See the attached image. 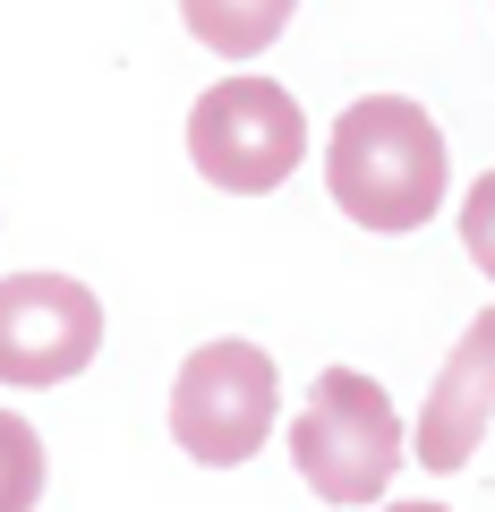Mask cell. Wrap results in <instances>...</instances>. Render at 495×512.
<instances>
[{"label":"cell","mask_w":495,"mask_h":512,"mask_svg":"<svg viewBox=\"0 0 495 512\" xmlns=\"http://www.w3.org/2000/svg\"><path fill=\"white\" fill-rule=\"evenodd\" d=\"M274 410H282V376L257 342H197L171 384V436H180L188 461L205 470H239V461H257V444L274 436Z\"/></svg>","instance_id":"4"},{"label":"cell","mask_w":495,"mask_h":512,"mask_svg":"<svg viewBox=\"0 0 495 512\" xmlns=\"http://www.w3.org/2000/svg\"><path fill=\"white\" fill-rule=\"evenodd\" d=\"M410 436H402V410L385 402V384L367 367H325L308 384V410L291 427V470L308 478L325 504H376L402 470Z\"/></svg>","instance_id":"2"},{"label":"cell","mask_w":495,"mask_h":512,"mask_svg":"<svg viewBox=\"0 0 495 512\" xmlns=\"http://www.w3.org/2000/svg\"><path fill=\"white\" fill-rule=\"evenodd\" d=\"M461 248H470V265L495 282V171L470 180V197H461Z\"/></svg>","instance_id":"9"},{"label":"cell","mask_w":495,"mask_h":512,"mask_svg":"<svg viewBox=\"0 0 495 512\" xmlns=\"http://www.w3.org/2000/svg\"><path fill=\"white\" fill-rule=\"evenodd\" d=\"M43 436L18 419V410H0V512H35L43 504Z\"/></svg>","instance_id":"8"},{"label":"cell","mask_w":495,"mask_h":512,"mask_svg":"<svg viewBox=\"0 0 495 512\" xmlns=\"http://www.w3.org/2000/svg\"><path fill=\"white\" fill-rule=\"evenodd\" d=\"M376 512H453V504H376Z\"/></svg>","instance_id":"10"},{"label":"cell","mask_w":495,"mask_h":512,"mask_svg":"<svg viewBox=\"0 0 495 512\" xmlns=\"http://www.w3.org/2000/svg\"><path fill=\"white\" fill-rule=\"evenodd\" d=\"M444 128L410 94H367L325 137V188L359 231H419L444 205Z\"/></svg>","instance_id":"1"},{"label":"cell","mask_w":495,"mask_h":512,"mask_svg":"<svg viewBox=\"0 0 495 512\" xmlns=\"http://www.w3.org/2000/svg\"><path fill=\"white\" fill-rule=\"evenodd\" d=\"M308 154V120H299V94L274 77H222L197 94L188 111V163L222 188V197H265L282 188Z\"/></svg>","instance_id":"3"},{"label":"cell","mask_w":495,"mask_h":512,"mask_svg":"<svg viewBox=\"0 0 495 512\" xmlns=\"http://www.w3.org/2000/svg\"><path fill=\"white\" fill-rule=\"evenodd\" d=\"M487 427H495V308L478 316L453 350H444L436 384H427V410H419L410 453L427 461V478H453L461 461L487 444Z\"/></svg>","instance_id":"6"},{"label":"cell","mask_w":495,"mask_h":512,"mask_svg":"<svg viewBox=\"0 0 495 512\" xmlns=\"http://www.w3.org/2000/svg\"><path fill=\"white\" fill-rule=\"evenodd\" d=\"M291 9L299 0H180L188 35H197L214 60H257L265 43L291 26Z\"/></svg>","instance_id":"7"},{"label":"cell","mask_w":495,"mask_h":512,"mask_svg":"<svg viewBox=\"0 0 495 512\" xmlns=\"http://www.w3.org/2000/svg\"><path fill=\"white\" fill-rule=\"evenodd\" d=\"M103 350V299L77 274H0V384H69Z\"/></svg>","instance_id":"5"}]
</instances>
